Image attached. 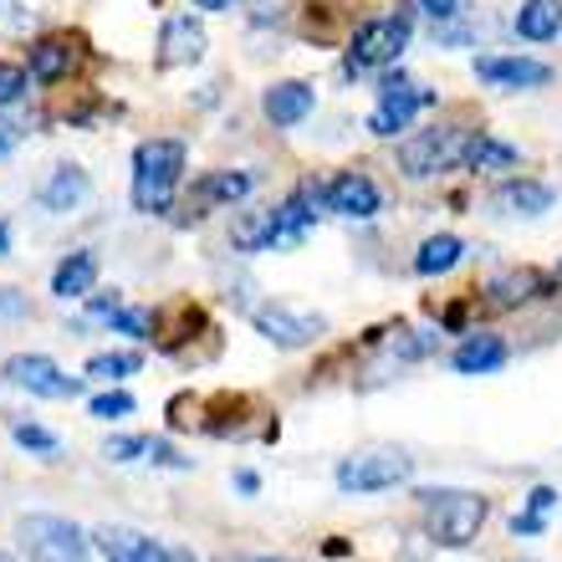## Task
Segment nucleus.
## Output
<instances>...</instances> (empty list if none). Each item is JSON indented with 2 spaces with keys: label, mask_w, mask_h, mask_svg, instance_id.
<instances>
[{
  "label": "nucleus",
  "mask_w": 562,
  "mask_h": 562,
  "mask_svg": "<svg viewBox=\"0 0 562 562\" xmlns=\"http://www.w3.org/2000/svg\"><path fill=\"white\" fill-rule=\"evenodd\" d=\"M184 164H190L184 138H144L134 148V205L144 215H164L175 205L179 184H184Z\"/></svg>",
  "instance_id": "f257e3e1"
},
{
  "label": "nucleus",
  "mask_w": 562,
  "mask_h": 562,
  "mask_svg": "<svg viewBox=\"0 0 562 562\" xmlns=\"http://www.w3.org/2000/svg\"><path fill=\"white\" fill-rule=\"evenodd\" d=\"M415 502H419V512H425L429 542H440V548H471L491 517V502L481 491L429 486V491H415Z\"/></svg>",
  "instance_id": "f03ea898"
},
{
  "label": "nucleus",
  "mask_w": 562,
  "mask_h": 562,
  "mask_svg": "<svg viewBox=\"0 0 562 562\" xmlns=\"http://www.w3.org/2000/svg\"><path fill=\"white\" fill-rule=\"evenodd\" d=\"M409 36H415V15H409V11L369 15V21L353 31V42H348L342 72H348V77H363V72H379V67H394V61L404 57Z\"/></svg>",
  "instance_id": "7ed1b4c3"
},
{
  "label": "nucleus",
  "mask_w": 562,
  "mask_h": 562,
  "mask_svg": "<svg viewBox=\"0 0 562 562\" xmlns=\"http://www.w3.org/2000/svg\"><path fill=\"white\" fill-rule=\"evenodd\" d=\"M15 542L31 562H92V537L52 512H31L15 521Z\"/></svg>",
  "instance_id": "20e7f679"
},
{
  "label": "nucleus",
  "mask_w": 562,
  "mask_h": 562,
  "mask_svg": "<svg viewBox=\"0 0 562 562\" xmlns=\"http://www.w3.org/2000/svg\"><path fill=\"white\" fill-rule=\"evenodd\" d=\"M465 144H471V128H456V123L419 128L415 138H404L400 169L409 179H435V175H445V169H460V164H465Z\"/></svg>",
  "instance_id": "39448f33"
},
{
  "label": "nucleus",
  "mask_w": 562,
  "mask_h": 562,
  "mask_svg": "<svg viewBox=\"0 0 562 562\" xmlns=\"http://www.w3.org/2000/svg\"><path fill=\"white\" fill-rule=\"evenodd\" d=\"M415 475V456L404 450H358L333 471L342 496H379V491H394Z\"/></svg>",
  "instance_id": "423d86ee"
},
{
  "label": "nucleus",
  "mask_w": 562,
  "mask_h": 562,
  "mask_svg": "<svg viewBox=\"0 0 562 562\" xmlns=\"http://www.w3.org/2000/svg\"><path fill=\"white\" fill-rule=\"evenodd\" d=\"M429 103H435V92L429 88H415V82L400 77V72L384 77V82H379V108L369 113V134L373 138H400Z\"/></svg>",
  "instance_id": "0eeeda50"
},
{
  "label": "nucleus",
  "mask_w": 562,
  "mask_h": 562,
  "mask_svg": "<svg viewBox=\"0 0 562 562\" xmlns=\"http://www.w3.org/2000/svg\"><path fill=\"white\" fill-rule=\"evenodd\" d=\"M0 379H5L11 389L36 394V400H77V394H82V379H77V373H61V363H57V358H46V353H15V358H5Z\"/></svg>",
  "instance_id": "6e6552de"
},
{
  "label": "nucleus",
  "mask_w": 562,
  "mask_h": 562,
  "mask_svg": "<svg viewBox=\"0 0 562 562\" xmlns=\"http://www.w3.org/2000/svg\"><path fill=\"white\" fill-rule=\"evenodd\" d=\"M256 333L271 342V348H312V342L327 333V317L323 312H307V307H292V302H267L256 307Z\"/></svg>",
  "instance_id": "1a4fd4ad"
},
{
  "label": "nucleus",
  "mask_w": 562,
  "mask_h": 562,
  "mask_svg": "<svg viewBox=\"0 0 562 562\" xmlns=\"http://www.w3.org/2000/svg\"><path fill=\"white\" fill-rule=\"evenodd\" d=\"M92 548L103 552L108 562H200L190 548H175V542H159L134 527H98L92 532Z\"/></svg>",
  "instance_id": "9d476101"
},
{
  "label": "nucleus",
  "mask_w": 562,
  "mask_h": 562,
  "mask_svg": "<svg viewBox=\"0 0 562 562\" xmlns=\"http://www.w3.org/2000/svg\"><path fill=\"white\" fill-rule=\"evenodd\" d=\"M323 210L338 215V221H373L384 210V190L363 169H342L323 184Z\"/></svg>",
  "instance_id": "9b49d317"
},
{
  "label": "nucleus",
  "mask_w": 562,
  "mask_h": 562,
  "mask_svg": "<svg viewBox=\"0 0 562 562\" xmlns=\"http://www.w3.org/2000/svg\"><path fill=\"white\" fill-rule=\"evenodd\" d=\"M475 82H486L496 92H532L552 82V67L537 57H475Z\"/></svg>",
  "instance_id": "f8f14e48"
},
{
  "label": "nucleus",
  "mask_w": 562,
  "mask_h": 562,
  "mask_svg": "<svg viewBox=\"0 0 562 562\" xmlns=\"http://www.w3.org/2000/svg\"><path fill=\"white\" fill-rule=\"evenodd\" d=\"M558 205V190L552 184H542V179H502L496 190H491V210L496 215H517V221H537V215H548V210Z\"/></svg>",
  "instance_id": "ddd939ff"
},
{
  "label": "nucleus",
  "mask_w": 562,
  "mask_h": 562,
  "mask_svg": "<svg viewBox=\"0 0 562 562\" xmlns=\"http://www.w3.org/2000/svg\"><path fill=\"white\" fill-rule=\"evenodd\" d=\"M92 200V175L82 169V164H57L52 175H46V184L36 190V205L46 210V215H67V210H82Z\"/></svg>",
  "instance_id": "4468645a"
},
{
  "label": "nucleus",
  "mask_w": 562,
  "mask_h": 562,
  "mask_svg": "<svg viewBox=\"0 0 562 562\" xmlns=\"http://www.w3.org/2000/svg\"><path fill=\"white\" fill-rule=\"evenodd\" d=\"M200 57H205V26L190 15H169L159 31V67L175 72V67H194Z\"/></svg>",
  "instance_id": "2eb2a0df"
},
{
  "label": "nucleus",
  "mask_w": 562,
  "mask_h": 562,
  "mask_svg": "<svg viewBox=\"0 0 562 562\" xmlns=\"http://www.w3.org/2000/svg\"><path fill=\"white\" fill-rule=\"evenodd\" d=\"M261 108H267V119L277 123V128H296L302 119H312V108H317V88L302 82V77H286V82H271L267 98H261Z\"/></svg>",
  "instance_id": "dca6fc26"
},
{
  "label": "nucleus",
  "mask_w": 562,
  "mask_h": 562,
  "mask_svg": "<svg viewBox=\"0 0 562 562\" xmlns=\"http://www.w3.org/2000/svg\"><path fill=\"white\" fill-rule=\"evenodd\" d=\"M77 57H82V36H42L26 52V72L36 82H61L77 67Z\"/></svg>",
  "instance_id": "f3484780"
},
{
  "label": "nucleus",
  "mask_w": 562,
  "mask_h": 562,
  "mask_svg": "<svg viewBox=\"0 0 562 562\" xmlns=\"http://www.w3.org/2000/svg\"><path fill=\"white\" fill-rule=\"evenodd\" d=\"M548 286L552 281L537 267H512V271H496V277L486 281V302L491 307H527L537 296H548Z\"/></svg>",
  "instance_id": "a211bd4d"
},
{
  "label": "nucleus",
  "mask_w": 562,
  "mask_h": 562,
  "mask_svg": "<svg viewBox=\"0 0 562 562\" xmlns=\"http://www.w3.org/2000/svg\"><path fill=\"white\" fill-rule=\"evenodd\" d=\"M521 148L496 138L491 128H471V144H465V169L471 175H502V169H517Z\"/></svg>",
  "instance_id": "6ab92c4d"
},
{
  "label": "nucleus",
  "mask_w": 562,
  "mask_h": 562,
  "mask_svg": "<svg viewBox=\"0 0 562 562\" xmlns=\"http://www.w3.org/2000/svg\"><path fill=\"white\" fill-rule=\"evenodd\" d=\"M231 246L240 256H256V251H277V205H261V210H240L231 221Z\"/></svg>",
  "instance_id": "aec40b11"
},
{
  "label": "nucleus",
  "mask_w": 562,
  "mask_h": 562,
  "mask_svg": "<svg viewBox=\"0 0 562 562\" xmlns=\"http://www.w3.org/2000/svg\"><path fill=\"white\" fill-rule=\"evenodd\" d=\"M506 358H512V348H506L496 333H471V338H465L456 353H450V369H456V373H471V379H475V373H496Z\"/></svg>",
  "instance_id": "412c9836"
},
{
  "label": "nucleus",
  "mask_w": 562,
  "mask_h": 562,
  "mask_svg": "<svg viewBox=\"0 0 562 562\" xmlns=\"http://www.w3.org/2000/svg\"><path fill=\"white\" fill-rule=\"evenodd\" d=\"M256 190V179L246 175V169H215V175H205L200 179V190H194V215H205V210H231L236 200H246V194Z\"/></svg>",
  "instance_id": "4be33fe9"
},
{
  "label": "nucleus",
  "mask_w": 562,
  "mask_h": 562,
  "mask_svg": "<svg viewBox=\"0 0 562 562\" xmlns=\"http://www.w3.org/2000/svg\"><path fill=\"white\" fill-rule=\"evenodd\" d=\"M92 286H98V256L92 251H67L57 261V271H52V292L61 296V302H77V296H88Z\"/></svg>",
  "instance_id": "5701e85b"
},
{
  "label": "nucleus",
  "mask_w": 562,
  "mask_h": 562,
  "mask_svg": "<svg viewBox=\"0 0 562 562\" xmlns=\"http://www.w3.org/2000/svg\"><path fill=\"white\" fill-rule=\"evenodd\" d=\"M558 31H562V0H521L517 5L521 42H558Z\"/></svg>",
  "instance_id": "b1692460"
},
{
  "label": "nucleus",
  "mask_w": 562,
  "mask_h": 562,
  "mask_svg": "<svg viewBox=\"0 0 562 562\" xmlns=\"http://www.w3.org/2000/svg\"><path fill=\"white\" fill-rule=\"evenodd\" d=\"M312 221H317V205H312L307 194L281 200V205H277V251L302 246V240H307V231H312Z\"/></svg>",
  "instance_id": "393cba45"
},
{
  "label": "nucleus",
  "mask_w": 562,
  "mask_h": 562,
  "mask_svg": "<svg viewBox=\"0 0 562 562\" xmlns=\"http://www.w3.org/2000/svg\"><path fill=\"white\" fill-rule=\"evenodd\" d=\"M460 261H465V240L460 236H429V240H419V251H415L419 277H445V271H456Z\"/></svg>",
  "instance_id": "a878e982"
},
{
  "label": "nucleus",
  "mask_w": 562,
  "mask_h": 562,
  "mask_svg": "<svg viewBox=\"0 0 562 562\" xmlns=\"http://www.w3.org/2000/svg\"><path fill=\"white\" fill-rule=\"evenodd\" d=\"M558 491L552 486H537L532 496H527V512H517L512 517V537H537V532H548V517L558 512Z\"/></svg>",
  "instance_id": "bb28decb"
},
{
  "label": "nucleus",
  "mask_w": 562,
  "mask_h": 562,
  "mask_svg": "<svg viewBox=\"0 0 562 562\" xmlns=\"http://www.w3.org/2000/svg\"><path fill=\"white\" fill-rule=\"evenodd\" d=\"M5 429H11V440L21 445V450H31V456H42V460H57L61 456V440L52 435V429L36 425V419L11 415V419H5Z\"/></svg>",
  "instance_id": "cd10ccee"
},
{
  "label": "nucleus",
  "mask_w": 562,
  "mask_h": 562,
  "mask_svg": "<svg viewBox=\"0 0 562 562\" xmlns=\"http://www.w3.org/2000/svg\"><path fill=\"white\" fill-rule=\"evenodd\" d=\"M138 369H144V358L138 353H98V358H88V379H103V384L134 379Z\"/></svg>",
  "instance_id": "c85d7f7f"
},
{
  "label": "nucleus",
  "mask_w": 562,
  "mask_h": 562,
  "mask_svg": "<svg viewBox=\"0 0 562 562\" xmlns=\"http://www.w3.org/2000/svg\"><path fill=\"white\" fill-rule=\"evenodd\" d=\"M108 327H113V333H123V338H154V312L148 307H113L108 312Z\"/></svg>",
  "instance_id": "c756f323"
},
{
  "label": "nucleus",
  "mask_w": 562,
  "mask_h": 562,
  "mask_svg": "<svg viewBox=\"0 0 562 562\" xmlns=\"http://www.w3.org/2000/svg\"><path fill=\"white\" fill-rule=\"evenodd\" d=\"M404 11H409V15H425L429 26H445V21H456L465 5H460V0H404Z\"/></svg>",
  "instance_id": "7c9ffc66"
},
{
  "label": "nucleus",
  "mask_w": 562,
  "mask_h": 562,
  "mask_svg": "<svg viewBox=\"0 0 562 562\" xmlns=\"http://www.w3.org/2000/svg\"><path fill=\"white\" fill-rule=\"evenodd\" d=\"M103 456L113 460V465L144 460V456H148V435H119V440H108V445H103Z\"/></svg>",
  "instance_id": "2f4dec72"
},
{
  "label": "nucleus",
  "mask_w": 562,
  "mask_h": 562,
  "mask_svg": "<svg viewBox=\"0 0 562 562\" xmlns=\"http://www.w3.org/2000/svg\"><path fill=\"white\" fill-rule=\"evenodd\" d=\"M138 404H134V394H123V389H113V394H98L92 400V419H128Z\"/></svg>",
  "instance_id": "473e14b6"
},
{
  "label": "nucleus",
  "mask_w": 562,
  "mask_h": 562,
  "mask_svg": "<svg viewBox=\"0 0 562 562\" xmlns=\"http://www.w3.org/2000/svg\"><path fill=\"white\" fill-rule=\"evenodd\" d=\"M435 342H440V333H404V338H394V358L415 363V358L435 353Z\"/></svg>",
  "instance_id": "72a5a7b5"
},
{
  "label": "nucleus",
  "mask_w": 562,
  "mask_h": 562,
  "mask_svg": "<svg viewBox=\"0 0 562 562\" xmlns=\"http://www.w3.org/2000/svg\"><path fill=\"white\" fill-rule=\"evenodd\" d=\"M26 82H36L26 67H11V61H0V103H15V98H26Z\"/></svg>",
  "instance_id": "f704fd0d"
},
{
  "label": "nucleus",
  "mask_w": 562,
  "mask_h": 562,
  "mask_svg": "<svg viewBox=\"0 0 562 562\" xmlns=\"http://www.w3.org/2000/svg\"><path fill=\"white\" fill-rule=\"evenodd\" d=\"M31 302L26 292H15V286H0V317H26Z\"/></svg>",
  "instance_id": "c9c22d12"
},
{
  "label": "nucleus",
  "mask_w": 562,
  "mask_h": 562,
  "mask_svg": "<svg viewBox=\"0 0 562 562\" xmlns=\"http://www.w3.org/2000/svg\"><path fill=\"white\" fill-rule=\"evenodd\" d=\"M26 21H31V11L21 5V0H0V26L5 31H21Z\"/></svg>",
  "instance_id": "e433bc0d"
},
{
  "label": "nucleus",
  "mask_w": 562,
  "mask_h": 562,
  "mask_svg": "<svg viewBox=\"0 0 562 562\" xmlns=\"http://www.w3.org/2000/svg\"><path fill=\"white\" fill-rule=\"evenodd\" d=\"M15 138H21V123H0V154H11Z\"/></svg>",
  "instance_id": "4c0bfd02"
},
{
  "label": "nucleus",
  "mask_w": 562,
  "mask_h": 562,
  "mask_svg": "<svg viewBox=\"0 0 562 562\" xmlns=\"http://www.w3.org/2000/svg\"><path fill=\"white\" fill-rule=\"evenodd\" d=\"M236 486H240V491H246V496H256V486H261V481H256V475H251V471H240V475H236Z\"/></svg>",
  "instance_id": "58836bf2"
},
{
  "label": "nucleus",
  "mask_w": 562,
  "mask_h": 562,
  "mask_svg": "<svg viewBox=\"0 0 562 562\" xmlns=\"http://www.w3.org/2000/svg\"><path fill=\"white\" fill-rule=\"evenodd\" d=\"M194 5H205V11H231L236 0H194Z\"/></svg>",
  "instance_id": "ea45409f"
},
{
  "label": "nucleus",
  "mask_w": 562,
  "mask_h": 562,
  "mask_svg": "<svg viewBox=\"0 0 562 562\" xmlns=\"http://www.w3.org/2000/svg\"><path fill=\"white\" fill-rule=\"evenodd\" d=\"M0 256H11V225L0 221Z\"/></svg>",
  "instance_id": "a19ab883"
},
{
  "label": "nucleus",
  "mask_w": 562,
  "mask_h": 562,
  "mask_svg": "<svg viewBox=\"0 0 562 562\" xmlns=\"http://www.w3.org/2000/svg\"><path fill=\"white\" fill-rule=\"evenodd\" d=\"M236 562H292V558H236Z\"/></svg>",
  "instance_id": "79ce46f5"
},
{
  "label": "nucleus",
  "mask_w": 562,
  "mask_h": 562,
  "mask_svg": "<svg viewBox=\"0 0 562 562\" xmlns=\"http://www.w3.org/2000/svg\"><path fill=\"white\" fill-rule=\"evenodd\" d=\"M0 562H15V558H11V552H0Z\"/></svg>",
  "instance_id": "37998d69"
},
{
  "label": "nucleus",
  "mask_w": 562,
  "mask_h": 562,
  "mask_svg": "<svg viewBox=\"0 0 562 562\" xmlns=\"http://www.w3.org/2000/svg\"><path fill=\"white\" fill-rule=\"evenodd\" d=\"M558 281H562V261H558Z\"/></svg>",
  "instance_id": "c03bdc74"
}]
</instances>
